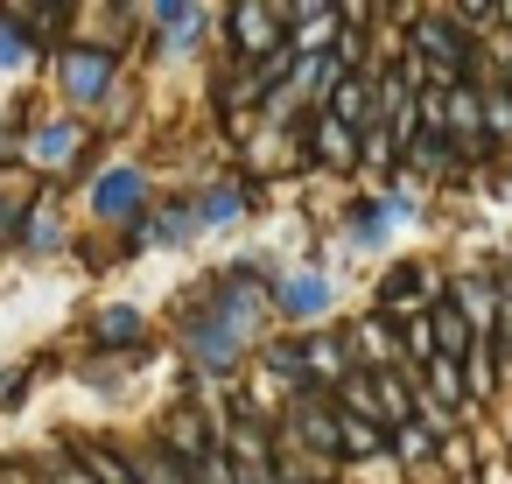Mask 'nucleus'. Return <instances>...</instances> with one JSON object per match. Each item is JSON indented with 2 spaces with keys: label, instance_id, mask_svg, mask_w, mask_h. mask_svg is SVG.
I'll list each match as a JSON object with an SVG mask.
<instances>
[{
  "label": "nucleus",
  "instance_id": "f257e3e1",
  "mask_svg": "<svg viewBox=\"0 0 512 484\" xmlns=\"http://www.w3.org/2000/svg\"><path fill=\"white\" fill-rule=\"evenodd\" d=\"M85 148H92V127L78 113H43V120H22V134H15L22 176H78Z\"/></svg>",
  "mask_w": 512,
  "mask_h": 484
},
{
  "label": "nucleus",
  "instance_id": "f03ea898",
  "mask_svg": "<svg viewBox=\"0 0 512 484\" xmlns=\"http://www.w3.org/2000/svg\"><path fill=\"white\" fill-rule=\"evenodd\" d=\"M148 204H155V176H148V162H106V169L92 176V190H85L92 232H106V239L134 232V225L148 218Z\"/></svg>",
  "mask_w": 512,
  "mask_h": 484
},
{
  "label": "nucleus",
  "instance_id": "7ed1b4c3",
  "mask_svg": "<svg viewBox=\"0 0 512 484\" xmlns=\"http://www.w3.org/2000/svg\"><path fill=\"white\" fill-rule=\"evenodd\" d=\"M120 71H127V57L92 50V43H71V50H57V57H50V85H57L64 113H78V120H92V113H99V99L120 85Z\"/></svg>",
  "mask_w": 512,
  "mask_h": 484
},
{
  "label": "nucleus",
  "instance_id": "20e7f679",
  "mask_svg": "<svg viewBox=\"0 0 512 484\" xmlns=\"http://www.w3.org/2000/svg\"><path fill=\"white\" fill-rule=\"evenodd\" d=\"M400 29H407V36H400V50H407V57H421V64L435 71V85H442V92H449V85H463V71H470V36H463L442 8H407V15H400Z\"/></svg>",
  "mask_w": 512,
  "mask_h": 484
},
{
  "label": "nucleus",
  "instance_id": "39448f33",
  "mask_svg": "<svg viewBox=\"0 0 512 484\" xmlns=\"http://www.w3.org/2000/svg\"><path fill=\"white\" fill-rule=\"evenodd\" d=\"M218 71H239V64H260L274 57L288 36H281V8L274 0H239V8H218Z\"/></svg>",
  "mask_w": 512,
  "mask_h": 484
},
{
  "label": "nucleus",
  "instance_id": "423d86ee",
  "mask_svg": "<svg viewBox=\"0 0 512 484\" xmlns=\"http://www.w3.org/2000/svg\"><path fill=\"white\" fill-rule=\"evenodd\" d=\"M400 225H414V218L386 190H351L344 211H337V253H386Z\"/></svg>",
  "mask_w": 512,
  "mask_h": 484
},
{
  "label": "nucleus",
  "instance_id": "0eeeda50",
  "mask_svg": "<svg viewBox=\"0 0 512 484\" xmlns=\"http://www.w3.org/2000/svg\"><path fill=\"white\" fill-rule=\"evenodd\" d=\"M260 197H267V190L232 169V176H211V183L190 190V218H197V232H225V225H239V218H260V211H267Z\"/></svg>",
  "mask_w": 512,
  "mask_h": 484
},
{
  "label": "nucleus",
  "instance_id": "6e6552de",
  "mask_svg": "<svg viewBox=\"0 0 512 484\" xmlns=\"http://www.w3.org/2000/svg\"><path fill=\"white\" fill-rule=\"evenodd\" d=\"M337 344H344L351 372H393V365H400V316L365 309V316L337 323Z\"/></svg>",
  "mask_w": 512,
  "mask_h": 484
},
{
  "label": "nucleus",
  "instance_id": "1a4fd4ad",
  "mask_svg": "<svg viewBox=\"0 0 512 484\" xmlns=\"http://www.w3.org/2000/svg\"><path fill=\"white\" fill-rule=\"evenodd\" d=\"M148 29H155V50L169 64L211 50V29H218V8H204V0H183V8H148Z\"/></svg>",
  "mask_w": 512,
  "mask_h": 484
},
{
  "label": "nucleus",
  "instance_id": "9d476101",
  "mask_svg": "<svg viewBox=\"0 0 512 484\" xmlns=\"http://www.w3.org/2000/svg\"><path fill=\"white\" fill-rule=\"evenodd\" d=\"M85 344H92V358H134V351H148V309L141 302H99L92 323H85Z\"/></svg>",
  "mask_w": 512,
  "mask_h": 484
},
{
  "label": "nucleus",
  "instance_id": "9b49d317",
  "mask_svg": "<svg viewBox=\"0 0 512 484\" xmlns=\"http://www.w3.org/2000/svg\"><path fill=\"white\" fill-rule=\"evenodd\" d=\"M64 246H71V204H64L57 190H36L15 253H22V260H50V253H64Z\"/></svg>",
  "mask_w": 512,
  "mask_h": 484
},
{
  "label": "nucleus",
  "instance_id": "f8f14e48",
  "mask_svg": "<svg viewBox=\"0 0 512 484\" xmlns=\"http://www.w3.org/2000/svg\"><path fill=\"white\" fill-rule=\"evenodd\" d=\"M351 379V358H344V344H337V323L330 330H309L302 337V386L309 393H337Z\"/></svg>",
  "mask_w": 512,
  "mask_h": 484
},
{
  "label": "nucleus",
  "instance_id": "ddd939ff",
  "mask_svg": "<svg viewBox=\"0 0 512 484\" xmlns=\"http://www.w3.org/2000/svg\"><path fill=\"white\" fill-rule=\"evenodd\" d=\"M36 204V183L22 176V162H0V253L22 239V218Z\"/></svg>",
  "mask_w": 512,
  "mask_h": 484
},
{
  "label": "nucleus",
  "instance_id": "4468645a",
  "mask_svg": "<svg viewBox=\"0 0 512 484\" xmlns=\"http://www.w3.org/2000/svg\"><path fill=\"white\" fill-rule=\"evenodd\" d=\"M372 456H386V428L337 407V463H372Z\"/></svg>",
  "mask_w": 512,
  "mask_h": 484
},
{
  "label": "nucleus",
  "instance_id": "2eb2a0df",
  "mask_svg": "<svg viewBox=\"0 0 512 484\" xmlns=\"http://www.w3.org/2000/svg\"><path fill=\"white\" fill-rule=\"evenodd\" d=\"M141 358H148V351H134V358H85L71 379H78L85 393H106V400H113V393H127V386H134V365H141Z\"/></svg>",
  "mask_w": 512,
  "mask_h": 484
},
{
  "label": "nucleus",
  "instance_id": "dca6fc26",
  "mask_svg": "<svg viewBox=\"0 0 512 484\" xmlns=\"http://www.w3.org/2000/svg\"><path fill=\"white\" fill-rule=\"evenodd\" d=\"M386 463H393V470H428V463H435V435L414 428V421L386 428Z\"/></svg>",
  "mask_w": 512,
  "mask_h": 484
},
{
  "label": "nucleus",
  "instance_id": "f3484780",
  "mask_svg": "<svg viewBox=\"0 0 512 484\" xmlns=\"http://www.w3.org/2000/svg\"><path fill=\"white\" fill-rule=\"evenodd\" d=\"M120 456H127L134 484H190V470H183V463H169L155 442H120Z\"/></svg>",
  "mask_w": 512,
  "mask_h": 484
},
{
  "label": "nucleus",
  "instance_id": "a211bd4d",
  "mask_svg": "<svg viewBox=\"0 0 512 484\" xmlns=\"http://www.w3.org/2000/svg\"><path fill=\"white\" fill-rule=\"evenodd\" d=\"M400 169V141L372 120V127H358V176H393Z\"/></svg>",
  "mask_w": 512,
  "mask_h": 484
},
{
  "label": "nucleus",
  "instance_id": "6ab92c4d",
  "mask_svg": "<svg viewBox=\"0 0 512 484\" xmlns=\"http://www.w3.org/2000/svg\"><path fill=\"white\" fill-rule=\"evenodd\" d=\"M29 64H43V57L29 50V36H22V29H8V22H0V71H29Z\"/></svg>",
  "mask_w": 512,
  "mask_h": 484
},
{
  "label": "nucleus",
  "instance_id": "aec40b11",
  "mask_svg": "<svg viewBox=\"0 0 512 484\" xmlns=\"http://www.w3.org/2000/svg\"><path fill=\"white\" fill-rule=\"evenodd\" d=\"M29 379H36V365H0V407L22 400V393H29Z\"/></svg>",
  "mask_w": 512,
  "mask_h": 484
}]
</instances>
